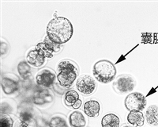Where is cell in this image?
Listing matches in <instances>:
<instances>
[{
  "mask_svg": "<svg viewBox=\"0 0 158 127\" xmlns=\"http://www.w3.org/2000/svg\"><path fill=\"white\" fill-rule=\"evenodd\" d=\"M135 84L136 82L132 76L129 75H121L115 79L113 87L116 92L124 94L132 91L135 88Z\"/></svg>",
  "mask_w": 158,
  "mask_h": 127,
  "instance_id": "4",
  "label": "cell"
},
{
  "mask_svg": "<svg viewBox=\"0 0 158 127\" xmlns=\"http://www.w3.org/2000/svg\"><path fill=\"white\" fill-rule=\"evenodd\" d=\"M73 35V26L67 18L58 17L49 22L47 26V36L52 42L58 44H65Z\"/></svg>",
  "mask_w": 158,
  "mask_h": 127,
  "instance_id": "1",
  "label": "cell"
},
{
  "mask_svg": "<svg viewBox=\"0 0 158 127\" xmlns=\"http://www.w3.org/2000/svg\"><path fill=\"white\" fill-rule=\"evenodd\" d=\"M101 105L96 100H89L84 104V112L89 118H97L100 114Z\"/></svg>",
  "mask_w": 158,
  "mask_h": 127,
  "instance_id": "10",
  "label": "cell"
},
{
  "mask_svg": "<svg viewBox=\"0 0 158 127\" xmlns=\"http://www.w3.org/2000/svg\"><path fill=\"white\" fill-rule=\"evenodd\" d=\"M77 90L84 95H90L94 94L97 89L95 80L88 75H85L79 77L76 83Z\"/></svg>",
  "mask_w": 158,
  "mask_h": 127,
  "instance_id": "6",
  "label": "cell"
},
{
  "mask_svg": "<svg viewBox=\"0 0 158 127\" xmlns=\"http://www.w3.org/2000/svg\"><path fill=\"white\" fill-rule=\"evenodd\" d=\"M38 53H40L42 56H44L45 58H52L53 56V53L48 49V47L45 46V44L44 42H41V43L37 44L36 46V48H35Z\"/></svg>",
  "mask_w": 158,
  "mask_h": 127,
  "instance_id": "20",
  "label": "cell"
},
{
  "mask_svg": "<svg viewBox=\"0 0 158 127\" xmlns=\"http://www.w3.org/2000/svg\"><path fill=\"white\" fill-rule=\"evenodd\" d=\"M57 71V80L59 85L65 88H70L78 76L79 69L75 62L64 60L59 64Z\"/></svg>",
  "mask_w": 158,
  "mask_h": 127,
  "instance_id": "2",
  "label": "cell"
},
{
  "mask_svg": "<svg viewBox=\"0 0 158 127\" xmlns=\"http://www.w3.org/2000/svg\"><path fill=\"white\" fill-rule=\"evenodd\" d=\"M146 122L151 125H158V107L150 106L146 112Z\"/></svg>",
  "mask_w": 158,
  "mask_h": 127,
  "instance_id": "14",
  "label": "cell"
},
{
  "mask_svg": "<svg viewBox=\"0 0 158 127\" xmlns=\"http://www.w3.org/2000/svg\"><path fill=\"white\" fill-rule=\"evenodd\" d=\"M56 78V73L52 69L44 68L36 74V84L40 87L50 88L54 84Z\"/></svg>",
  "mask_w": 158,
  "mask_h": 127,
  "instance_id": "7",
  "label": "cell"
},
{
  "mask_svg": "<svg viewBox=\"0 0 158 127\" xmlns=\"http://www.w3.org/2000/svg\"><path fill=\"white\" fill-rule=\"evenodd\" d=\"M122 127H131V126H129V125H123Z\"/></svg>",
  "mask_w": 158,
  "mask_h": 127,
  "instance_id": "23",
  "label": "cell"
},
{
  "mask_svg": "<svg viewBox=\"0 0 158 127\" xmlns=\"http://www.w3.org/2000/svg\"><path fill=\"white\" fill-rule=\"evenodd\" d=\"M44 43L45 44V46H47L48 49L52 53H59L62 49V46L60 44H58L54 42H52L48 36L44 38Z\"/></svg>",
  "mask_w": 158,
  "mask_h": 127,
  "instance_id": "18",
  "label": "cell"
},
{
  "mask_svg": "<svg viewBox=\"0 0 158 127\" xmlns=\"http://www.w3.org/2000/svg\"><path fill=\"white\" fill-rule=\"evenodd\" d=\"M81 99H79L78 101L77 102V103H76L75 104H74V106H73V108H74V109H78L79 107H81Z\"/></svg>",
  "mask_w": 158,
  "mask_h": 127,
  "instance_id": "22",
  "label": "cell"
},
{
  "mask_svg": "<svg viewBox=\"0 0 158 127\" xmlns=\"http://www.w3.org/2000/svg\"><path fill=\"white\" fill-rule=\"evenodd\" d=\"M15 127H36L32 113L29 111H22L20 113L19 118L15 122Z\"/></svg>",
  "mask_w": 158,
  "mask_h": 127,
  "instance_id": "8",
  "label": "cell"
},
{
  "mask_svg": "<svg viewBox=\"0 0 158 127\" xmlns=\"http://www.w3.org/2000/svg\"><path fill=\"white\" fill-rule=\"evenodd\" d=\"M69 123L71 127H85L86 125V119L79 111H74L69 116Z\"/></svg>",
  "mask_w": 158,
  "mask_h": 127,
  "instance_id": "12",
  "label": "cell"
},
{
  "mask_svg": "<svg viewBox=\"0 0 158 127\" xmlns=\"http://www.w3.org/2000/svg\"><path fill=\"white\" fill-rule=\"evenodd\" d=\"M79 100V94L75 91H68L65 94V104L68 107H73Z\"/></svg>",
  "mask_w": 158,
  "mask_h": 127,
  "instance_id": "16",
  "label": "cell"
},
{
  "mask_svg": "<svg viewBox=\"0 0 158 127\" xmlns=\"http://www.w3.org/2000/svg\"><path fill=\"white\" fill-rule=\"evenodd\" d=\"M125 106L131 111H142L146 106V99L141 93H131L125 99Z\"/></svg>",
  "mask_w": 158,
  "mask_h": 127,
  "instance_id": "5",
  "label": "cell"
},
{
  "mask_svg": "<svg viewBox=\"0 0 158 127\" xmlns=\"http://www.w3.org/2000/svg\"><path fill=\"white\" fill-rule=\"evenodd\" d=\"M18 72L20 76L23 79H28L31 76L30 68L28 65L27 63L25 61H22L18 65Z\"/></svg>",
  "mask_w": 158,
  "mask_h": 127,
  "instance_id": "19",
  "label": "cell"
},
{
  "mask_svg": "<svg viewBox=\"0 0 158 127\" xmlns=\"http://www.w3.org/2000/svg\"><path fill=\"white\" fill-rule=\"evenodd\" d=\"M14 121L7 114H2L0 117V127H13Z\"/></svg>",
  "mask_w": 158,
  "mask_h": 127,
  "instance_id": "21",
  "label": "cell"
},
{
  "mask_svg": "<svg viewBox=\"0 0 158 127\" xmlns=\"http://www.w3.org/2000/svg\"><path fill=\"white\" fill-rule=\"evenodd\" d=\"M119 118L115 114H108L101 120L102 127H118L119 126Z\"/></svg>",
  "mask_w": 158,
  "mask_h": 127,
  "instance_id": "15",
  "label": "cell"
},
{
  "mask_svg": "<svg viewBox=\"0 0 158 127\" xmlns=\"http://www.w3.org/2000/svg\"><path fill=\"white\" fill-rule=\"evenodd\" d=\"M94 76L100 83L108 84L115 78L116 69L114 64L108 60H99L94 66Z\"/></svg>",
  "mask_w": 158,
  "mask_h": 127,
  "instance_id": "3",
  "label": "cell"
},
{
  "mask_svg": "<svg viewBox=\"0 0 158 127\" xmlns=\"http://www.w3.org/2000/svg\"><path fill=\"white\" fill-rule=\"evenodd\" d=\"M2 87L5 94H10L18 90V80L16 78L3 77L2 80Z\"/></svg>",
  "mask_w": 158,
  "mask_h": 127,
  "instance_id": "11",
  "label": "cell"
},
{
  "mask_svg": "<svg viewBox=\"0 0 158 127\" xmlns=\"http://www.w3.org/2000/svg\"><path fill=\"white\" fill-rule=\"evenodd\" d=\"M26 60L29 65L33 68H41L46 62V58L39 53L36 49L29 52L26 56Z\"/></svg>",
  "mask_w": 158,
  "mask_h": 127,
  "instance_id": "9",
  "label": "cell"
},
{
  "mask_svg": "<svg viewBox=\"0 0 158 127\" xmlns=\"http://www.w3.org/2000/svg\"><path fill=\"white\" fill-rule=\"evenodd\" d=\"M49 127H67L66 118L60 114H56L51 118Z\"/></svg>",
  "mask_w": 158,
  "mask_h": 127,
  "instance_id": "17",
  "label": "cell"
},
{
  "mask_svg": "<svg viewBox=\"0 0 158 127\" xmlns=\"http://www.w3.org/2000/svg\"><path fill=\"white\" fill-rule=\"evenodd\" d=\"M127 122L134 127H141L144 125L145 118L141 111H131L127 115Z\"/></svg>",
  "mask_w": 158,
  "mask_h": 127,
  "instance_id": "13",
  "label": "cell"
}]
</instances>
